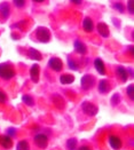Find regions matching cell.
<instances>
[{
	"mask_svg": "<svg viewBox=\"0 0 134 150\" xmlns=\"http://www.w3.org/2000/svg\"><path fill=\"white\" fill-rule=\"evenodd\" d=\"M16 75L14 68L8 63H1L0 64V78L4 80H11Z\"/></svg>",
	"mask_w": 134,
	"mask_h": 150,
	"instance_id": "6da1fadb",
	"label": "cell"
},
{
	"mask_svg": "<svg viewBox=\"0 0 134 150\" xmlns=\"http://www.w3.org/2000/svg\"><path fill=\"white\" fill-rule=\"evenodd\" d=\"M82 110H83V112L85 113L86 116H88V117H93V116L98 115V112H99L98 107H96L94 103L89 102V101H84V102L82 103Z\"/></svg>",
	"mask_w": 134,
	"mask_h": 150,
	"instance_id": "7a4b0ae2",
	"label": "cell"
},
{
	"mask_svg": "<svg viewBox=\"0 0 134 150\" xmlns=\"http://www.w3.org/2000/svg\"><path fill=\"white\" fill-rule=\"evenodd\" d=\"M48 135L45 133H37L33 137V142L39 149H46L48 147Z\"/></svg>",
	"mask_w": 134,
	"mask_h": 150,
	"instance_id": "3957f363",
	"label": "cell"
},
{
	"mask_svg": "<svg viewBox=\"0 0 134 150\" xmlns=\"http://www.w3.org/2000/svg\"><path fill=\"white\" fill-rule=\"evenodd\" d=\"M36 37L37 40L45 44V42H48L50 40V31H49L47 28H44V26H39L36 30Z\"/></svg>",
	"mask_w": 134,
	"mask_h": 150,
	"instance_id": "277c9868",
	"label": "cell"
},
{
	"mask_svg": "<svg viewBox=\"0 0 134 150\" xmlns=\"http://www.w3.org/2000/svg\"><path fill=\"white\" fill-rule=\"evenodd\" d=\"M95 85V78L91 75H84L80 79V86L84 91H88L94 87Z\"/></svg>",
	"mask_w": 134,
	"mask_h": 150,
	"instance_id": "5b68a950",
	"label": "cell"
},
{
	"mask_svg": "<svg viewBox=\"0 0 134 150\" xmlns=\"http://www.w3.org/2000/svg\"><path fill=\"white\" fill-rule=\"evenodd\" d=\"M108 142H109V146L113 150H121L123 147V141L122 139L119 138L118 135L116 134H111L108 138Z\"/></svg>",
	"mask_w": 134,
	"mask_h": 150,
	"instance_id": "8992f818",
	"label": "cell"
},
{
	"mask_svg": "<svg viewBox=\"0 0 134 150\" xmlns=\"http://www.w3.org/2000/svg\"><path fill=\"white\" fill-rule=\"evenodd\" d=\"M48 67L55 72H61L63 69V62L59 57H50L48 61Z\"/></svg>",
	"mask_w": 134,
	"mask_h": 150,
	"instance_id": "52a82bcc",
	"label": "cell"
},
{
	"mask_svg": "<svg viewBox=\"0 0 134 150\" xmlns=\"http://www.w3.org/2000/svg\"><path fill=\"white\" fill-rule=\"evenodd\" d=\"M14 146V142H13V138L8 137L7 134H2L0 135V147L4 148L6 150H11Z\"/></svg>",
	"mask_w": 134,
	"mask_h": 150,
	"instance_id": "ba28073f",
	"label": "cell"
},
{
	"mask_svg": "<svg viewBox=\"0 0 134 150\" xmlns=\"http://www.w3.org/2000/svg\"><path fill=\"white\" fill-rule=\"evenodd\" d=\"M94 68H95V70L98 71L100 75L104 76L106 74H107L106 64H104V62H103L100 57H96V59L94 60Z\"/></svg>",
	"mask_w": 134,
	"mask_h": 150,
	"instance_id": "9c48e42d",
	"label": "cell"
},
{
	"mask_svg": "<svg viewBox=\"0 0 134 150\" xmlns=\"http://www.w3.org/2000/svg\"><path fill=\"white\" fill-rule=\"evenodd\" d=\"M73 47H74V50L78 54H80V55H85L86 53H87V46H86L82 40H74Z\"/></svg>",
	"mask_w": 134,
	"mask_h": 150,
	"instance_id": "30bf717a",
	"label": "cell"
},
{
	"mask_svg": "<svg viewBox=\"0 0 134 150\" xmlns=\"http://www.w3.org/2000/svg\"><path fill=\"white\" fill-rule=\"evenodd\" d=\"M116 75H117V77L122 80L123 83L127 81V79H128V71H127V69H125L123 65L117 67V69H116Z\"/></svg>",
	"mask_w": 134,
	"mask_h": 150,
	"instance_id": "8fae6325",
	"label": "cell"
},
{
	"mask_svg": "<svg viewBox=\"0 0 134 150\" xmlns=\"http://www.w3.org/2000/svg\"><path fill=\"white\" fill-rule=\"evenodd\" d=\"M39 76H40V68L38 64H33L30 69V78L33 83L39 81Z\"/></svg>",
	"mask_w": 134,
	"mask_h": 150,
	"instance_id": "7c38bea8",
	"label": "cell"
},
{
	"mask_svg": "<svg viewBox=\"0 0 134 150\" xmlns=\"http://www.w3.org/2000/svg\"><path fill=\"white\" fill-rule=\"evenodd\" d=\"M96 30H98L99 35L101 36V37L103 38H108L110 35V31H109V28H108V25L106 24V23H99L96 25Z\"/></svg>",
	"mask_w": 134,
	"mask_h": 150,
	"instance_id": "4fadbf2b",
	"label": "cell"
},
{
	"mask_svg": "<svg viewBox=\"0 0 134 150\" xmlns=\"http://www.w3.org/2000/svg\"><path fill=\"white\" fill-rule=\"evenodd\" d=\"M98 89H99V92H100L101 94H107L110 89H111V86H110L109 81H108V80H106V79L100 80L99 86H98Z\"/></svg>",
	"mask_w": 134,
	"mask_h": 150,
	"instance_id": "5bb4252c",
	"label": "cell"
},
{
	"mask_svg": "<svg viewBox=\"0 0 134 150\" xmlns=\"http://www.w3.org/2000/svg\"><path fill=\"white\" fill-rule=\"evenodd\" d=\"M83 29L85 32H93L94 31V23L89 17H85L83 21Z\"/></svg>",
	"mask_w": 134,
	"mask_h": 150,
	"instance_id": "9a60e30c",
	"label": "cell"
},
{
	"mask_svg": "<svg viewBox=\"0 0 134 150\" xmlns=\"http://www.w3.org/2000/svg\"><path fill=\"white\" fill-rule=\"evenodd\" d=\"M28 55L31 60L33 61H41L43 60V55L39 50H35V48H29V52H28Z\"/></svg>",
	"mask_w": 134,
	"mask_h": 150,
	"instance_id": "2e32d148",
	"label": "cell"
},
{
	"mask_svg": "<svg viewBox=\"0 0 134 150\" xmlns=\"http://www.w3.org/2000/svg\"><path fill=\"white\" fill-rule=\"evenodd\" d=\"M0 14L2 16V18H7L11 14V8H9V4L8 2H2L0 4Z\"/></svg>",
	"mask_w": 134,
	"mask_h": 150,
	"instance_id": "e0dca14e",
	"label": "cell"
},
{
	"mask_svg": "<svg viewBox=\"0 0 134 150\" xmlns=\"http://www.w3.org/2000/svg\"><path fill=\"white\" fill-rule=\"evenodd\" d=\"M74 81V77L69 74H64V75L60 76V83L62 85H70Z\"/></svg>",
	"mask_w": 134,
	"mask_h": 150,
	"instance_id": "ac0fdd59",
	"label": "cell"
},
{
	"mask_svg": "<svg viewBox=\"0 0 134 150\" xmlns=\"http://www.w3.org/2000/svg\"><path fill=\"white\" fill-rule=\"evenodd\" d=\"M77 147H78V141H77V139L70 138L67 140V142H65V149L67 150H76Z\"/></svg>",
	"mask_w": 134,
	"mask_h": 150,
	"instance_id": "d6986e66",
	"label": "cell"
},
{
	"mask_svg": "<svg viewBox=\"0 0 134 150\" xmlns=\"http://www.w3.org/2000/svg\"><path fill=\"white\" fill-rule=\"evenodd\" d=\"M30 143L28 140H21L17 142V146H16V150H30Z\"/></svg>",
	"mask_w": 134,
	"mask_h": 150,
	"instance_id": "ffe728a7",
	"label": "cell"
},
{
	"mask_svg": "<svg viewBox=\"0 0 134 150\" xmlns=\"http://www.w3.org/2000/svg\"><path fill=\"white\" fill-rule=\"evenodd\" d=\"M68 67H69V69H71V70H73V71H77V70L79 69V64H78V62H77L74 59H71V57L68 59Z\"/></svg>",
	"mask_w": 134,
	"mask_h": 150,
	"instance_id": "44dd1931",
	"label": "cell"
},
{
	"mask_svg": "<svg viewBox=\"0 0 134 150\" xmlns=\"http://www.w3.org/2000/svg\"><path fill=\"white\" fill-rule=\"evenodd\" d=\"M22 101L24 102L26 105H29V107H33V105H35V100H33V98H32L31 95L24 94V95L22 96Z\"/></svg>",
	"mask_w": 134,
	"mask_h": 150,
	"instance_id": "7402d4cb",
	"label": "cell"
},
{
	"mask_svg": "<svg viewBox=\"0 0 134 150\" xmlns=\"http://www.w3.org/2000/svg\"><path fill=\"white\" fill-rule=\"evenodd\" d=\"M119 102H121V95L119 94H113L112 98H111V105L116 107V105L119 104Z\"/></svg>",
	"mask_w": 134,
	"mask_h": 150,
	"instance_id": "603a6c76",
	"label": "cell"
},
{
	"mask_svg": "<svg viewBox=\"0 0 134 150\" xmlns=\"http://www.w3.org/2000/svg\"><path fill=\"white\" fill-rule=\"evenodd\" d=\"M133 84H130L128 86H127V88H126V93H127V95H128V98L131 99V101L134 100V91H133Z\"/></svg>",
	"mask_w": 134,
	"mask_h": 150,
	"instance_id": "cb8c5ba5",
	"label": "cell"
},
{
	"mask_svg": "<svg viewBox=\"0 0 134 150\" xmlns=\"http://www.w3.org/2000/svg\"><path fill=\"white\" fill-rule=\"evenodd\" d=\"M6 134H7L8 137H11V138H15V137L17 135V131H16V128H14V127H9V128L6 129Z\"/></svg>",
	"mask_w": 134,
	"mask_h": 150,
	"instance_id": "d4e9b609",
	"label": "cell"
},
{
	"mask_svg": "<svg viewBox=\"0 0 134 150\" xmlns=\"http://www.w3.org/2000/svg\"><path fill=\"white\" fill-rule=\"evenodd\" d=\"M13 2L17 8H23L25 5V0H13Z\"/></svg>",
	"mask_w": 134,
	"mask_h": 150,
	"instance_id": "484cf974",
	"label": "cell"
},
{
	"mask_svg": "<svg viewBox=\"0 0 134 150\" xmlns=\"http://www.w3.org/2000/svg\"><path fill=\"white\" fill-rule=\"evenodd\" d=\"M6 102H7V95H6V93L2 89H0V103L4 104Z\"/></svg>",
	"mask_w": 134,
	"mask_h": 150,
	"instance_id": "4316f807",
	"label": "cell"
},
{
	"mask_svg": "<svg viewBox=\"0 0 134 150\" xmlns=\"http://www.w3.org/2000/svg\"><path fill=\"white\" fill-rule=\"evenodd\" d=\"M113 8H115L116 11H118L119 13L124 12V6H123V4H121V2H116V4H113Z\"/></svg>",
	"mask_w": 134,
	"mask_h": 150,
	"instance_id": "83f0119b",
	"label": "cell"
},
{
	"mask_svg": "<svg viewBox=\"0 0 134 150\" xmlns=\"http://www.w3.org/2000/svg\"><path fill=\"white\" fill-rule=\"evenodd\" d=\"M133 4H134V0H128V2H127V9H128L130 14H133L134 13Z\"/></svg>",
	"mask_w": 134,
	"mask_h": 150,
	"instance_id": "f1b7e54d",
	"label": "cell"
},
{
	"mask_svg": "<svg viewBox=\"0 0 134 150\" xmlns=\"http://www.w3.org/2000/svg\"><path fill=\"white\" fill-rule=\"evenodd\" d=\"M76 150H92V148H91L89 146H87V144H83V146H80V147H77Z\"/></svg>",
	"mask_w": 134,
	"mask_h": 150,
	"instance_id": "f546056e",
	"label": "cell"
},
{
	"mask_svg": "<svg viewBox=\"0 0 134 150\" xmlns=\"http://www.w3.org/2000/svg\"><path fill=\"white\" fill-rule=\"evenodd\" d=\"M70 1L74 5H82L83 4V0H70Z\"/></svg>",
	"mask_w": 134,
	"mask_h": 150,
	"instance_id": "4dcf8cb0",
	"label": "cell"
},
{
	"mask_svg": "<svg viewBox=\"0 0 134 150\" xmlns=\"http://www.w3.org/2000/svg\"><path fill=\"white\" fill-rule=\"evenodd\" d=\"M33 2H37V4H40V2H44L45 0H32Z\"/></svg>",
	"mask_w": 134,
	"mask_h": 150,
	"instance_id": "1f68e13d",
	"label": "cell"
}]
</instances>
